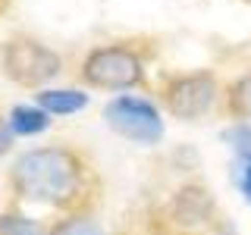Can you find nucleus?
Here are the masks:
<instances>
[{
	"mask_svg": "<svg viewBox=\"0 0 251 235\" xmlns=\"http://www.w3.org/2000/svg\"><path fill=\"white\" fill-rule=\"evenodd\" d=\"M10 182L13 191L31 204L69 207L82 198L85 163L69 147H31L16 157Z\"/></svg>",
	"mask_w": 251,
	"mask_h": 235,
	"instance_id": "nucleus-1",
	"label": "nucleus"
},
{
	"mask_svg": "<svg viewBox=\"0 0 251 235\" xmlns=\"http://www.w3.org/2000/svg\"><path fill=\"white\" fill-rule=\"evenodd\" d=\"M82 78L100 91H132L145 82V63L132 47L104 44L82 60Z\"/></svg>",
	"mask_w": 251,
	"mask_h": 235,
	"instance_id": "nucleus-2",
	"label": "nucleus"
},
{
	"mask_svg": "<svg viewBox=\"0 0 251 235\" xmlns=\"http://www.w3.org/2000/svg\"><path fill=\"white\" fill-rule=\"evenodd\" d=\"M104 122L120 138L132 141V144H145V147L157 144L163 138V132H167L160 107L154 100L141 97V94H120V97L107 100Z\"/></svg>",
	"mask_w": 251,
	"mask_h": 235,
	"instance_id": "nucleus-3",
	"label": "nucleus"
},
{
	"mask_svg": "<svg viewBox=\"0 0 251 235\" xmlns=\"http://www.w3.org/2000/svg\"><path fill=\"white\" fill-rule=\"evenodd\" d=\"M3 72L13 78L16 85L25 88H41L50 78L63 72V60L57 50L47 44L35 41V38H13L3 47Z\"/></svg>",
	"mask_w": 251,
	"mask_h": 235,
	"instance_id": "nucleus-4",
	"label": "nucleus"
},
{
	"mask_svg": "<svg viewBox=\"0 0 251 235\" xmlns=\"http://www.w3.org/2000/svg\"><path fill=\"white\" fill-rule=\"evenodd\" d=\"M217 97H220L217 75L207 72V69L176 75L163 91V104H167L170 116L185 122H198L201 116H207L217 107Z\"/></svg>",
	"mask_w": 251,
	"mask_h": 235,
	"instance_id": "nucleus-5",
	"label": "nucleus"
},
{
	"mask_svg": "<svg viewBox=\"0 0 251 235\" xmlns=\"http://www.w3.org/2000/svg\"><path fill=\"white\" fill-rule=\"evenodd\" d=\"M170 216L182 229H198L214 216V194L204 185H182L170 201Z\"/></svg>",
	"mask_w": 251,
	"mask_h": 235,
	"instance_id": "nucleus-6",
	"label": "nucleus"
},
{
	"mask_svg": "<svg viewBox=\"0 0 251 235\" xmlns=\"http://www.w3.org/2000/svg\"><path fill=\"white\" fill-rule=\"evenodd\" d=\"M35 104L50 116H73L91 104V94L82 88H41L35 94Z\"/></svg>",
	"mask_w": 251,
	"mask_h": 235,
	"instance_id": "nucleus-7",
	"label": "nucleus"
},
{
	"mask_svg": "<svg viewBox=\"0 0 251 235\" xmlns=\"http://www.w3.org/2000/svg\"><path fill=\"white\" fill-rule=\"evenodd\" d=\"M6 122H10L13 135L16 138H35V135H44L50 129L53 116L41 110L38 104H16L10 113H6Z\"/></svg>",
	"mask_w": 251,
	"mask_h": 235,
	"instance_id": "nucleus-8",
	"label": "nucleus"
},
{
	"mask_svg": "<svg viewBox=\"0 0 251 235\" xmlns=\"http://www.w3.org/2000/svg\"><path fill=\"white\" fill-rule=\"evenodd\" d=\"M226 107L235 119L251 122V69L242 72L235 82L229 85V94H226Z\"/></svg>",
	"mask_w": 251,
	"mask_h": 235,
	"instance_id": "nucleus-9",
	"label": "nucleus"
},
{
	"mask_svg": "<svg viewBox=\"0 0 251 235\" xmlns=\"http://www.w3.org/2000/svg\"><path fill=\"white\" fill-rule=\"evenodd\" d=\"M0 235H50L35 216L25 213H0Z\"/></svg>",
	"mask_w": 251,
	"mask_h": 235,
	"instance_id": "nucleus-10",
	"label": "nucleus"
},
{
	"mask_svg": "<svg viewBox=\"0 0 251 235\" xmlns=\"http://www.w3.org/2000/svg\"><path fill=\"white\" fill-rule=\"evenodd\" d=\"M223 141L232 147L235 160H251V122L239 119L223 132Z\"/></svg>",
	"mask_w": 251,
	"mask_h": 235,
	"instance_id": "nucleus-11",
	"label": "nucleus"
},
{
	"mask_svg": "<svg viewBox=\"0 0 251 235\" xmlns=\"http://www.w3.org/2000/svg\"><path fill=\"white\" fill-rule=\"evenodd\" d=\"M50 235H107L104 232V226L98 223L94 216H66V219H60L57 226L50 229Z\"/></svg>",
	"mask_w": 251,
	"mask_h": 235,
	"instance_id": "nucleus-12",
	"label": "nucleus"
},
{
	"mask_svg": "<svg viewBox=\"0 0 251 235\" xmlns=\"http://www.w3.org/2000/svg\"><path fill=\"white\" fill-rule=\"evenodd\" d=\"M232 182H235V188L242 191L245 204L251 207V160H235V166H232Z\"/></svg>",
	"mask_w": 251,
	"mask_h": 235,
	"instance_id": "nucleus-13",
	"label": "nucleus"
},
{
	"mask_svg": "<svg viewBox=\"0 0 251 235\" xmlns=\"http://www.w3.org/2000/svg\"><path fill=\"white\" fill-rule=\"evenodd\" d=\"M13 141H16V135H13L10 122H6V116H0V157H3V154H10Z\"/></svg>",
	"mask_w": 251,
	"mask_h": 235,
	"instance_id": "nucleus-14",
	"label": "nucleus"
}]
</instances>
